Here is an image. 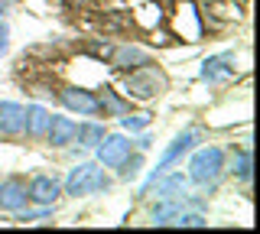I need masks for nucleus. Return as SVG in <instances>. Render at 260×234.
Returning <instances> with one entry per match:
<instances>
[{
	"mask_svg": "<svg viewBox=\"0 0 260 234\" xmlns=\"http://www.w3.org/2000/svg\"><path fill=\"white\" fill-rule=\"evenodd\" d=\"M166 88H169L166 72L143 62V65H137V69L127 75L124 94H127V98H137V101H150V98H156V94H162Z\"/></svg>",
	"mask_w": 260,
	"mask_h": 234,
	"instance_id": "nucleus-1",
	"label": "nucleus"
},
{
	"mask_svg": "<svg viewBox=\"0 0 260 234\" xmlns=\"http://www.w3.org/2000/svg\"><path fill=\"white\" fill-rule=\"evenodd\" d=\"M104 189H108V176H104V169L98 163H81L65 179L69 195H94V192H104Z\"/></svg>",
	"mask_w": 260,
	"mask_h": 234,
	"instance_id": "nucleus-2",
	"label": "nucleus"
},
{
	"mask_svg": "<svg viewBox=\"0 0 260 234\" xmlns=\"http://www.w3.org/2000/svg\"><path fill=\"white\" fill-rule=\"evenodd\" d=\"M221 169H224V150L202 147L192 156V163H189V176H192V182L208 185V182H215L218 176H221Z\"/></svg>",
	"mask_w": 260,
	"mask_h": 234,
	"instance_id": "nucleus-3",
	"label": "nucleus"
},
{
	"mask_svg": "<svg viewBox=\"0 0 260 234\" xmlns=\"http://www.w3.org/2000/svg\"><path fill=\"white\" fill-rule=\"evenodd\" d=\"M94 150H98V159H101V166L117 169V166L130 156V153H134V143H130L124 133H104L101 143H98Z\"/></svg>",
	"mask_w": 260,
	"mask_h": 234,
	"instance_id": "nucleus-4",
	"label": "nucleus"
},
{
	"mask_svg": "<svg viewBox=\"0 0 260 234\" xmlns=\"http://www.w3.org/2000/svg\"><path fill=\"white\" fill-rule=\"evenodd\" d=\"M26 182L20 179V176H7L4 182H0V212H23L26 208Z\"/></svg>",
	"mask_w": 260,
	"mask_h": 234,
	"instance_id": "nucleus-5",
	"label": "nucleus"
},
{
	"mask_svg": "<svg viewBox=\"0 0 260 234\" xmlns=\"http://www.w3.org/2000/svg\"><path fill=\"white\" fill-rule=\"evenodd\" d=\"M59 98H62V104L69 111H78V114H101V101H98L94 91H85V88H65Z\"/></svg>",
	"mask_w": 260,
	"mask_h": 234,
	"instance_id": "nucleus-6",
	"label": "nucleus"
},
{
	"mask_svg": "<svg viewBox=\"0 0 260 234\" xmlns=\"http://www.w3.org/2000/svg\"><path fill=\"white\" fill-rule=\"evenodd\" d=\"M26 195H29V202H36V205H52V202L62 195V185H59V179H52V176H32V182L26 185Z\"/></svg>",
	"mask_w": 260,
	"mask_h": 234,
	"instance_id": "nucleus-7",
	"label": "nucleus"
},
{
	"mask_svg": "<svg viewBox=\"0 0 260 234\" xmlns=\"http://www.w3.org/2000/svg\"><path fill=\"white\" fill-rule=\"evenodd\" d=\"M78 133V124L72 117H49V127H46V140L52 147H69Z\"/></svg>",
	"mask_w": 260,
	"mask_h": 234,
	"instance_id": "nucleus-8",
	"label": "nucleus"
},
{
	"mask_svg": "<svg viewBox=\"0 0 260 234\" xmlns=\"http://www.w3.org/2000/svg\"><path fill=\"white\" fill-rule=\"evenodd\" d=\"M23 117H26V108H20L13 101H0V133L4 137L23 133Z\"/></svg>",
	"mask_w": 260,
	"mask_h": 234,
	"instance_id": "nucleus-9",
	"label": "nucleus"
},
{
	"mask_svg": "<svg viewBox=\"0 0 260 234\" xmlns=\"http://www.w3.org/2000/svg\"><path fill=\"white\" fill-rule=\"evenodd\" d=\"M234 59L231 55H215V59L205 62V69H202V78L205 82H231L234 78Z\"/></svg>",
	"mask_w": 260,
	"mask_h": 234,
	"instance_id": "nucleus-10",
	"label": "nucleus"
},
{
	"mask_svg": "<svg viewBox=\"0 0 260 234\" xmlns=\"http://www.w3.org/2000/svg\"><path fill=\"white\" fill-rule=\"evenodd\" d=\"M195 140H199V133H192V130H189V133H182V137H176V140H173V147H169L166 153H162V163L156 166V173H153V179L159 176V169H166L169 163H176V159L182 156L185 150H192V143H195Z\"/></svg>",
	"mask_w": 260,
	"mask_h": 234,
	"instance_id": "nucleus-11",
	"label": "nucleus"
},
{
	"mask_svg": "<svg viewBox=\"0 0 260 234\" xmlns=\"http://www.w3.org/2000/svg\"><path fill=\"white\" fill-rule=\"evenodd\" d=\"M46 127H49V114H46V108H39V104L26 108V117H23V130H26L32 140H36V137H43V133H46Z\"/></svg>",
	"mask_w": 260,
	"mask_h": 234,
	"instance_id": "nucleus-12",
	"label": "nucleus"
},
{
	"mask_svg": "<svg viewBox=\"0 0 260 234\" xmlns=\"http://www.w3.org/2000/svg\"><path fill=\"white\" fill-rule=\"evenodd\" d=\"M111 62H114V69H137L146 62V55L140 49H134V46H120V49L111 52Z\"/></svg>",
	"mask_w": 260,
	"mask_h": 234,
	"instance_id": "nucleus-13",
	"label": "nucleus"
},
{
	"mask_svg": "<svg viewBox=\"0 0 260 234\" xmlns=\"http://www.w3.org/2000/svg\"><path fill=\"white\" fill-rule=\"evenodd\" d=\"M101 137H104V127L101 124H78L75 140L81 143V147H98V143H101Z\"/></svg>",
	"mask_w": 260,
	"mask_h": 234,
	"instance_id": "nucleus-14",
	"label": "nucleus"
},
{
	"mask_svg": "<svg viewBox=\"0 0 260 234\" xmlns=\"http://www.w3.org/2000/svg\"><path fill=\"white\" fill-rule=\"evenodd\" d=\"M98 101H101V111H104V114H127V104L120 101L117 94L111 91V88H104V94H101Z\"/></svg>",
	"mask_w": 260,
	"mask_h": 234,
	"instance_id": "nucleus-15",
	"label": "nucleus"
},
{
	"mask_svg": "<svg viewBox=\"0 0 260 234\" xmlns=\"http://www.w3.org/2000/svg\"><path fill=\"white\" fill-rule=\"evenodd\" d=\"M231 166H234V169H231L234 176H241V179H250V153H247V150L238 153V156L231 159Z\"/></svg>",
	"mask_w": 260,
	"mask_h": 234,
	"instance_id": "nucleus-16",
	"label": "nucleus"
},
{
	"mask_svg": "<svg viewBox=\"0 0 260 234\" xmlns=\"http://www.w3.org/2000/svg\"><path fill=\"white\" fill-rule=\"evenodd\" d=\"M124 127L127 130H146L150 127V114L140 111V114H124Z\"/></svg>",
	"mask_w": 260,
	"mask_h": 234,
	"instance_id": "nucleus-17",
	"label": "nucleus"
},
{
	"mask_svg": "<svg viewBox=\"0 0 260 234\" xmlns=\"http://www.w3.org/2000/svg\"><path fill=\"white\" fill-rule=\"evenodd\" d=\"M185 189V179H182V176H173V179H166V182H162V198H173L176 195V192H182Z\"/></svg>",
	"mask_w": 260,
	"mask_h": 234,
	"instance_id": "nucleus-18",
	"label": "nucleus"
},
{
	"mask_svg": "<svg viewBox=\"0 0 260 234\" xmlns=\"http://www.w3.org/2000/svg\"><path fill=\"white\" fill-rule=\"evenodd\" d=\"M176 224H182V228H202L205 218L202 215H176Z\"/></svg>",
	"mask_w": 260,
	"mask_h": 234,
	"instance_id": "nucleus-19",
	"label": "nucleus"
},
{
	"mask_svg": "<svg viewBox=\"0 0 260 234\" xmlns=\"http://www.w3.org/2000/svg\"><path fill=\"white\" fill-rule=\"evenodd\" d=\"M7 36H10V29H7V26H4V23H0V52H4V49H7Z\"/></svg>",
	"mask_w": 260,
	"mask_h": 234,
	"instance_id": "nucleus-20",
	"label": "nucleus"
},
{
	"mask_svg": "<svg viewBox=\"0 0 260 234\" xmlns=\"http://www.w3.org/2000/svg\"><path fill=\"white\" fill-rule=\"evenodd\" d=\"M13 4V0H0V10H7V7H10Z\"/></svg>",
	"mask_w": 260,
	"mask_h": 234,
	"instance_id": "nucleus-21",
	"label": "nucleus"
},
{
	"mask_svg": "<svg viewBox=\"0 0 260 234\" xmlns=\"http://www.w3.org/2000/svg\"><path fill=\"white\" fill-rule=\"evenodd\" d=\"M69 4H78L81 7V4H88V0H69Z\"/></svg>",
	"mask_w": 260,
	"mask_h": 234,
	"instance_id": "nucleus-22",
	"label": "nucleus"
}]
</instances>
